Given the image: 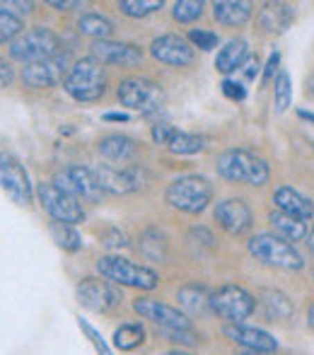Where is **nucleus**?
Masks as SVG:
<instances>
[{"instance_id": "1", "label": "nucleus", "mask_w": 314, "mask_h": 355, "mask_svg": "<svg viewBox=\"0 0 314 355\" xmlns=\"http://www.w3.org/2000/svg\"><path fill=\"white\" fill-rule=\"evenodd\" d=\"M63 87L76 102H97L107 94V71L92 56L80 58L71 66V73L63 80Z\"/></svg>"}, {"instance_id": "2", "label": "nucleus", "mask_w": 314, "mask_h": 355, "mask_svg": "<svg viewBox=\"0 0 314 355\" xmlns=\"http://www.w3.org/2000/svg\"><path fill=\"white\" fill-rule=\"evenodd\" d=\"M218 174L230 182H242L249 187H263L271 177V169L263 157L249 150H227L218 157Z\"/></svg>"}, {"instance_id": "3", "label": "nucleus", "mask_w": 314, "mask_h": 355, "mask_svg": "<svg viewBox=\"0 0 314 355\" xmlns=\"http://www.w3.org/2000/svg\"><path fill=\"white\" fill-rule=\"evenodd\" d=\"M164 198L177 211L198 215L206 211V206L213 201V184L201 174H184V177L174 179L169 184Z\"/></svg>"}, {"instance_id": "4", "label": "nucleus", "mask_w": 314, "mask_h": 355, "mask_svg": "<svg viewBox=\"0 0 314 355\" xmlns=\"http://www.w3.org/2000/svg\"><path fill=\"white\" fill-rule=\"evenodd\" d=\"M10 58L19 61L24 66L29 63L44 61V58H53L58 53H63L61 37L56 32H51L49 27H32L24 29L12 44H10Z\"/></svg>"}, {"instance_id": "5", "label": "nucleus", "mask_w": 314, "mask_h": 355, "mask_svg": "<svg viewBox=\"0 0 314 355\" xmlns=\"http://www.w3.org/2000/svg\"><path fill=\"white\" fill-rule=\"evenodd\" d=\"M97 271L102 273V278L126 285V288H138V290H155L159 285V276L152 268L138 266V263L128 261V259L119 257V254H107V257H99Z\"/></svg>"}, {"instance_id": "6", "label": "nucleus", "mask_w": 314, "mask_h": 355, "mask_svg": "<svg viewBox=\"0 0 314 355\" xmlns=\"http://www.w3.org/2000/svg\"><path fill=\"white\" fill-rule=\"evenodd\" d=\"M249 254L256 261L266 263V266H276L283 271H300L305 266L300 252L293 244H288L286 239H281L278 234L261 232L256 237L249 239Z\"/></svg>"}, {"instance_id": "7", "label": "nucleus", "mask_w": 314, "mask_h": 355, "mask_svg": "<svg viewBox=\"0 0 314 355\" xmlns=\"http://www.w3.org/2000/svg\"><path fill=\"white\" fill-rule=\"evenodd\" d=\"M53 184H56L61 191H66L68 196L76 198V201L99 203L104 196L94 169L82 167V164H71V167L58 169L56 177H53Z\"/></svg>"}, {"instance_id": "8", "label": "nucleus", "mask_w": 314, "mask_h": 355, "mask_svg": "<svg viewBox=\"0 0 314 355\" xmlns=\"http://www.w3.org/2000/svg\"><path fill=\"white\" fill-rule=\"evenodd\" d=\"M116 99L121 102V107L150 114L162 104V87L150 78H126L119 83Z\"/></svg>"}, {"instance_id": "9", "label": "nucleus", "mask_w": 314, "mask_h": 355, "mask_svg": "<svg viewBox=\"0 0 314 355\" xmlns=\"http://www.w3.org/2000/svg\"><path fill=\"white\" fill-rule=\"evenodd\" d=\"M37 198L42 203V208L49 213V218L53 223L63 225H78L85 220V211L73 196H68L66 191L56 187L53 182H42L37 187Z\"/></svg>"}, {"instance_id": "10", "label": "nucleus", "mask_w": 314, "mask_h": 355, "mask_svg": "<svg viewBox=\"0 0 314 355\" xmlns=\"http://www.w3.org/2000/svg\"><path fill=\"white\" fill-rule=\"evenodd\" d=\"M0 191L17 206H29L34 198V189L24 164L15 155L0 153Z\"/></svg>"}, {"instance_id": "11", "label": "nucleus", "mask_w": 314, "mask_h": 355, "mask_svg": "<svg viewBox=\"0 0 314 355\" xmlns=\"http://www.w3.org/2000/svg\"><path fill=\"white\" fill-rule=\"evenodd\" d=\"M208 307L218 314L220 319H227L230 324H242L247 317H252L254 307V297L239 285H223L216 293L211 295V302Z\"/></svg>"}, {"instance_id": "12", "label": "nucleus", "mask_w": 314, "mask_h": 355, "mask_svg": "<svg viewBox=\"0 0 314 355\" xmlns=\"http://www.w3.org/2000/svg\"><path fill=\"white\" fill-rule=\"evenodd\" d=\"M76 297L82 307L92 309L97 314H112L121 304V293L112 283L104 281V278H92V276L82 278L76 285Z\"/></svg>"}, {"instance_id": "13", "label": "nucleus", "mask_w": 314, "mask_h": 355, "mask_svg": "<svg viewBox=\"0 0 314 355\" xmlns=\"http://www.w3.org/2000/svg\"><path fill=\"white\" fill-rule=\"evenodd\" d=\"M97 182L104 193H114V196H123V193H133L143 187V167L138 164H99L94 169Z\"/></svg>"}, {"instance_id": "14", "label": "nucleus", "mask_w": 314, "mask_h": 355, "mask_svg": "<svg viewBox=\"0 0 314 355\" xmlns=\"http://www.w3.org/2000/svg\"><path fill=\"white\" fill-rule=\"evenodd\" d=\"M71 63V56L66 51L58 53L53 58H44V61H37V63H29V66L22 68V83L32 89H49V87H56L58 83L63 80V75L71 73L68 68Z\"/></svg>"}, {"instance_id": "15", "label": "nucleus", "mask_w": 314, "mask_h": 355, "mask_svg": "<svg viewBox=\"0 0 314 355\" xmlns=\"http://www.w3.org/2000/svg\"><path fill=\"white\" fill-rule=\"evenodd\" d=\"M133 309L141 314L143 319L157 324V329H191V322L184 312L167 302H159L155 297H138L133 302Z\"/></svg>"}, {"instance_id": "16", "label": "nucleus", "mask_w": 314, "mask_h": 355, "mask_svg": "<svg viewBox=\"0 0 314 355\" xmlns=\"http://www.w3.org/2000/svg\"><path fill=\"white\" fill-rule=\"evenodd\" d=\"M92 58L102 66H116V68H133L143 61V49L128 42H104L92 44Z\"/></svg>"}, {"instance_id": "17", "label": "nucleus", "mask_w": 314, "mask_h": 355, "mask_svg": "<svg viewBox=\"0 0 314 355\" xmlns=\"http://www.w3.org/2000/svg\"><path fill=\"white\" fill-rule=\"evenodd\" d=\"M152 58L174 68H184L193 61V46L179 34H162L150 44Z\"/></svg>"}, {"instance_id": "18", "label": "nucleus", "mask_w": 314, "mask_h": 355, "mask_svg": "<svg viewBox=\"0 0 314 355\" xmlns=\"http://www.w3.org/2000/svg\"><path fill=\"white\" fill-rule=\"evenodd\" d=\"M150 136L157 145H164V148L174 155H196L203 150V138L201 136L184 133V131H179V128L169 126V123H164V121H159L152 126Z\"/></svg>"}, {"instance_id": "19", "label": "nucleus", "mask_w": 314, "mask_h": 355, "mask_svg": "<svg viewBox=\"0 0 314 355\" xmlns=\"http://www.w3.org/2000/svg\"><path fill=\"white\" fill-rule=\"evenodd\" d=\"M216 223L225 230L227 234H242L252 227V211L242 198H225L216 206L213 213Z\"/></svg>"}, {"instance_id": "20", "label": "nucleus", "mask_w": 314, "mask_h": 355, "mask_svg": "<svg viewBox=\"0 0 314 355\" xmlns=\"http://www.w3.org/2000/svg\"><path fill=\"white\" fill-rule=\"evenodd\" d=\"M227 338H232L239 346H244L247 351H259V353H273L278 348L276 338L271 334L261 331V329L254 327H242V324H230V327L223 329Z\"/></svg>"}, {"instance_id": "21", "label": "nucleus", "mask_w": 314, "mask_h": 355, "mask_svg": "<svg viewBox=\"0 0 314 355\" xmlns=\"http://www.w3.org/2000/svg\"><path fill=\"white\" fill-rule=\"evenodd\" d=\"M273 203L278 206V211L290 215V218H297V220H312L314 218V203L310 201L307 196H302L300 191L290 187H283L273 193Z\"/></svg>"}, {"instance_id": "22", "label": "nucleus", "mask_w": 314, "mask_h": 355, "mask_svg": "<svg viewBox=\"0 0 314 355\" xmlns=\"http://www.w3.org/2000/svg\"><path fill=\"white\" fill-rule=\"evenodd\" d=\"M97 150L109 162H131L138 155V150H141V145H138V141H133L131 136L112 133V136H104L102 141L97 143Z\"/></svg>"}, {"instance_id": "23", "label": "nucleus", "mask_w": 314, "mask_h": 355, "mask_svg": "<svg viewBox=\"0 0 314 355\" xmlns=\"http://www.w3.org/2000/svg\"><path fill=\"white\" fill-rule=\"evenodd\" d=\"M295 22V8L288 3H266L259 12V24L266 32L281 34Z\"/></svg>"}, {"instance_id": "24", "label": "nucleus", "mask_w": 314, "mask_h": 355, "mask_svg": "<svg viewBox=\"0 0 314 355\" xmlns=\"http://www.w3.org/2000/svg\"><path fill=\"white\" fill-rule=\"evenodd\" d=\"M249 61V44L244 39H230L216 56V71L223 75H230L239 71Z\"/></svg>"}, {"instance_id": "25", "label": "nucleus", "mask_w": 314, "mask_h": 355, "mask_svg": "<svg viewBox=\"0 0 314 355\" xmlns=\"http://www.w3.org/2000/svg\"><path fill=\"white\" fill-rule=\"evenodd\" d=\"M213 17L220 24H227V27H242L252 17V3H244V0H220V3H213Z\"/></svg>"}, {"instance_id": "26", "label": "nucleus", "mask_w": 314, "mask_h": 355, "mask_svg": "<svg viewBox=\"0 0 314 355\" xmlns=\"http://www.w3.org/2000/svg\"><path fill=\"white\" fill-rule=\"evenodd\" d=\"M143 343H146V329H143V324H138V322H126L114 331V346L123 353L136 351V348L143 346Z\"/></svg>"}, {"instance_id": "27", "label": "nucleus", "mask_w": 314, "mask_h": 355, "mask_svg": "<svg viewBox=\"0 0 314 355\" xmlns=\"http://www.w3.org/2000/svg\"><path fill=\"white\" fill-rule=\"evenodd\" d=\"M78 32L85 34V37H92L94 42H104V39L112 37L114 24L109 22L104 15L99 12H87L78 19Z\"/></svg>"}, {"instance_id": "28", "label": "nucleus", "mask_w": 314, "mask_h": 355, "mask_svg": "<svg viewBox=\"0 0 314 355\" xmlns=\"http://www.w3.org/2000/svg\"><path fill=\"white\" fill-rule=\"evenodd\" d=\"M177 300L189 314H201L203 309L208 307V302H211V295H208V290L203 288V285L189 283V285H184V288L179 290Z\"/></svg>"}, {"instance_id": "29", "label": "nucleus", "mask_w": 314, "mask_h": 355, "mask_svg": "<svg viewBox=\"0 0 314 355\" xmlns=\"http://www.w3.org/2000/svg\"><path fill=\"white\" fill-rule=\"evenodd\" d=\"M49 232H51V239L56 242L58 249L68 254H76L82 249V237L76 230V225H63V223H51L49 225Z\"/></svg>"}, {"instance_id": "30", "label": "nucleus", "mask_w": 314, "mask_h": 355, "mask_svg": "<svg viewBox=\"0 0 314 355\" xmlns=\"http://www.w3.org/2000/svg\"><path fill=\"white\" fill-rule=\"evenodd\" d=\"M271 225L276 230V234H281V239H288V242H300L302 237L307 234V227L302 220L290 218L286 213H271Z\"/></svg>"}, {"instance_id": "31", "label": "nucleus", "mask_w": 314, "mask_h": 355, "mask_svg": "<svg viewBox=\"0 0 314 355\" xmlns=\"http://www.w3.org/2000/svg\"><path fill=\"white\" fill-rule=\"evenodd\" d=\"M261 304H263L266 317L273 319V322H276V319H288L293 314L290 300L283 293H278V290H266V293H261Z\"/></svg>"}, {"instance_id": "32", "label": "nucleus", "mask_w": 314, "mask_h": 355, "mask_svg": "<svg viewBox=\"0 0 314 355\" xmlns=\"http://www.w3.org/2000/svg\"><path fill=\"white\" fill-rule=\"evenodd\" d=\"M24 32V22L19 15L0 8V44H12Z\"/></svg>"}, {"instance_id": "33", "label": "nucleus", "mask_w": 314, "mask_h": 355, "mask_svg": "<svg viewBox=\"0 0 314 355\" xmlns=\"http://www.w3.org/2000/svg\"><path fill=\"white\" fill-rule=\"evenodd\" d=\"M119 8H121V12L126 15V17H148V15L157 12L159 8H162V0H121L119 3Z\"/></svg>"}, {"instance_id": "34", "label": "nucleus", "mask_w": 314, "mask_h": 355, "mask_svg": "<svg viewBox=\"0 0 314 355\" xmlns=\"http://www.w3.org/2000/svg\"><path fill=\"white\" fill-rule=\"evenodd\" d=\"M290 97H293V89H290V75L286 71L278 73L276 78V87H273V104H276V114H283L288 112L290 107Z\"/></svg>"}, {"instance_id": "35", "label": "nucleus", "mask_w": 314, "mask_h": 355, "mask_svg": "<svg viewBox=\"0 0 314 355\" xmlns=\"http://www.w3.org/2000/svg\"><path fill=\"white\" fill-rule=\"evenodd\" d=\"M203 15V3L201 0H179L174 3V10H172V17L177 22H193Z\"/></svg>"}, {"instance_id": "36", "label": "nucleus", "mask_w": 314, "mask_h": 355, "mask_svg": "<svg viewBox=\"0 0 314 355\" xmlns=\"http://www.w3.org/2000/svg\"><path fill=\"white\" fill-rule=\"evenodd\" d=\"M157 334H162L167 341L172 343H179V346H196L198 341H201V336H198L193 329H157Z\"/></svg>"}, {"instance_id": "37", "label": "nucleus", "mask_w": 314, "mask_h": 355, "mask_svg": "<svg viewBox=\"0 0 314 355\" xmlns=\"http://www.w3.org/2000/svg\"><path fill=\"white\" fill-rule=\"evenodd\" d=\"M78 324H80V329H82L85 336H87V341L94 346V351H97V355H114V353H112V348L107 346V341L102 338V334H99L97 329L92 327V324L85 322L82 317H78Z\"/></svg>"}, {"instance_id": "38", "label": "nucleus", "mask_w": 314, "mask_h": 355, "mask_svg": "<svg viewBox=\"0 0 314 355\" xmlns=\"http://www.w3.org/2000/svg\"><path fill=\"white\" fill-rule=\"evenodd\" d=\"M189 42L196 49H201V51H213L218 46V34L211 32V29H191L189 32Z\"/></svg>"}, {"instance_id": "39", "label": "nucleus", "mask_w": 314, "mask_h": 355, "mask_svg": "<svg viewBox=\"0 0 314 355\" xmlns=\"http://www.w3.org/2000/svg\"><path fill=\"white\" fill-rule=\"evenodd\" d=\"M99 242H102L107 249H121V247H128L126 232H121L119 227H107L102 234H99Z\"/></svg>"}, {"instance_id": "40", "label": "nucleus", "mask_w": 314, "mask_h": 355, "mask_svg": "<svg viewBox=\"0 0 314 355\" xmlns=\"http://www.w3.org/2000/svg\"><path fill=\"white\" fill-rule=\"evenodd\" d=\"M220 87H223V94H225L227 99H232V102H242V99L247 97V89H244V85L237 83V80L225 78Z\"/></svg>"}, {"instance_id": "41", "label": "nucleus", "mask_w": 314, "mask_h": 355, "mask_svg": "<svg viewBox=\"0 0 314 355\" xmlns=\"http://www.w3.org/2000/svg\"><path fill=\"white\" fill-rule=\"evenodd\" d=\"M15 83V68L10 61H5L3 56H0V89L10 87V85Z\"/></svg>"}, {"instance_id": "42", "label": "nucleus", "mask_w": 314, "mask_h": 355, "mask_svg": "<svg viewBox=\"0 0 314 355\" xmlns=\"http://www.w3.org/2000/svg\"><path fill=\"white\" fill-rule=\"evenodd\" d=\"M278 63H281V53H271V58H268V63H266V71H263V80L261 83L266 85L268 80L273 78V75H276V68H278Z\"/></svg>"}, {"instance_id": "43", "label": "nucleus", "mask_w": 314, "mask_h": 355, "mask_svg": "<svg viewBox=\"0 0 314 355\" xmlns=\"http://www.w3.org/2000/svg\"><path fill=\"white\" fill-rule=\"evenodd\" d=\"M49 5H51V8H56V10H73V8H82V3H78V0H66V3H61V0H49Z\"/></svg>"}, {"instance_id": "44", "label": "nucleus", "mask_w": 314, "mask_h": 355, "mask_svg": "<svg viewBox=\"0 0 314 355\" xmlns=\"http://www.w3.org/2000/svg\"><path fill=\"white\" fill-rule=\"evenodd\" d=\"M104 121H116V123H123V121H128V114H123V112H109V114H104Z\"/></svg>"}, {"instance_id": "45", "label": "nucleus", "mask_w": 314, "mask_h": 355, "mask_svg": "<svg viewBox=\"0 0 314 355\" xmlns=\"http://www.w3.org/2000/svg\"><path fill=\"white\" fill-rule=\"evenodd\" d=\"M259 73V58H252V61L247 63V71H244V78L247 80H254Z\"/></svg>"}, {"instance_id": "46", "label": "nucleus", "mask_w": 314, "mask_h": 355, "mask_svg": "<svg viewBox=\"0 0 314 355\" xmlns=\"http://www.w3.org/2000/svg\"><path fill=\"white\" fill-rule=\"evenodd\" d=\"M307 322H310V327L314 329V302L310 304V309H307Z\"/></svg>"}, {"instance_id": "47", "label": "nucleus", "mask_w": 314, "mask_h": 355, "mask_svg": "<svg viewBox=\"0 0 314 355\" xmlns=\"http://www.w3.org/2000/svg\"><path fill=\"white\" fill-rule=\"evenodd\" d=\"M300 119H305V121H312L314 123V114L312 112H305V109L300 112Z\"/></svg>"}, {"instance_id": "48", "label": "nucleus", "mask_w": 314, "mask_h": 355, "mask_svg": "<svg viewBox=\"0 0 314 355\" xmlns=\"http://www.w3.org/2000/svg\"><path fill=\"white\" fill-rule=\"evenodd\" d=\"M159 355H196V353H189V351H169V353H159Z\"/></svg>"}, {"instance_id": "49", "label": "nucleus", "mask_w": 314, "mask_h": 355, "mask_svg": "<svg viewBox=\"0 0 314 355\" xmlns=\"http://www.w3.org/2000/svg\"><path fill=\"white\" fill-rule=\"evenodd\" d=\"M242 355H271V353H259V351H247V353H242Z\"/></svg>"}, {"instance_id": "50", "label": "nucleus", "mask_w": 314, "mask_h": 355, "mask_svg": "<svg viewBox=\"0 0 314 355\" xmlns=\"http://www.w3.org/2000/svg\"><path fill=\"white\" fill-rule=\"evenodd\" d=\"M310 249H312V252H314V230H312V232H310Z\"/></svg>"}]
</instances>
